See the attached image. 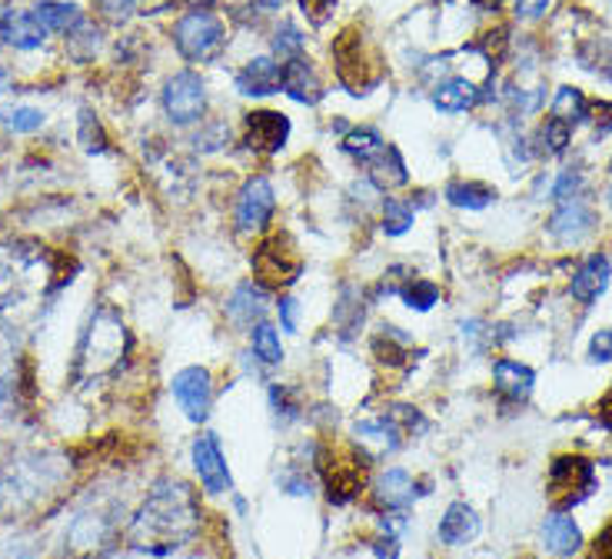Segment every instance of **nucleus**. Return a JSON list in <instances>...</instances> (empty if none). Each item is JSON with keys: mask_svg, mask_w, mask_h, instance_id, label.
<instances>
[{"mask_svg": "<svg viewBox=\"0 0 612 559\" xmlns=\"http://www.w3.org/2000/svg\"><path fill=\"white\" fill-rule=\"evenodd\" d=\"M203 513L197 493L184 480H160L127 526V543L137 552L166 556L200 533Z\"/></svg>", "mask_w": 612, "mask_h": 559, "instance_id": "1", "label": "nucleus"}, {"mask_svg": "<svg viewBox=\"0 0 612 559\" xmlns=\"http://www.w3.org/2000/svg\"><path fill=\"white\" fill-rule=\"evenodd\" d=\"M127 353H130L127 323L110 303H100L90 313V320L80 333L77 353H74L77 383H97V380L114 376L127 363Z\"/></svg>", "mask_w": 612, "mask_h": 559, "instance_id": "2", "label": "nucleus"}, {"mask_svg": "<svg viewBox=\"0 0 612 559\" xmlns=\"http://www.w3.org/2000/svg\"><path fill=\"white\" fill-rule=\"evenodd\" d=\"M67 476L64 457L53 454H14L0 463V517H21L53 496Z\"/></svg>", "mask_w": 612, "mask_h": 559, "instance_id": "3", "label": "nucleus"}, {"mask_svg": "<svg viewBox=\"0 0 612 559\" xmlns=\"http://www.w3.org/2000/svg\"><path fill=\"white\" fill-rule=\"evenodd\" d=\"M47 280H50V263L37 244L27 240L0 244V313H11L43 297Z\"/></svg>", "mask_w": 612, "mask_h": 559, "instance_id": "4", "label": "nucleus"}, {"mask_svg": "<svg viewBox=\"0 0 612 559\" xmlns=\"http://www.w3.org/2000/svg\"><path fill=\"white\" fill-rule=\"evenodd\" d=\"M117 539L114 510H84L64 533V559H107Z\"/></svg>", "mask_w": 612, "mask_h": 559, "instance_id": "5", "label": "nucleus"}, {"mask_svg": "<svg viewBox=\"0 0 612 559\" xmlns=\"http://www.w3.org/2000/svg\"><path fill=\"white\" fill-rule=\"evenodd\" d=\"M596 489V467L586 457H555L549 467V496L555 513H570L576 502L589 499Z\"/></svg>", "mask_w": 612, "mask_h": 559, "instance_id": "6", "label": "nucleus"}, {"mask_svg": "<svg viewBox=\"0 0 612 559\" xmlns=\"http://www.w3.org/2000/svg\"><path fill=\"white\" fill-rule=\"evenodd\" d=\"M174 44L180 50V58L190 64H207L224 50V24L207 11H193L177 21L174 27Z\"/></svg>", "mask_w": 612, "mask_h": 559, "instance_id": "7", "label": "nucleus"}, {"mask_svg": "<svg viewBox=\"0 0 612 559\" xmlns=\"http://www.w3.org/2000/svg\"><path fill=\"white\" fill-rule=\"evenodd\" d=\"M253 273L260 276V284L270 290H280V287H293L300 273H303V260L293 247L290 237H270L260 244L257 257H253Z\"/></svg>", "mask_w": 612, "mask_h": 559, "instance_id": "8", "label": "nucleus"}, {"mask_svg": "<svg viewBox=\"0 0 612 559\" xmlns=\"http://www.w3.org/2000/svg\"><path fill=\"white\" fill-rule=\"evenodd\" d=\"M207 110V87L200 74L180 71L163 84V114L180 127H190L203 117Z\"/></svg>", "mask_w": 612, "mask_h": 559, "instance_id": "9", "label": "nucleus"}, {"mask_svg": "<svg viewBox=\"0 0 612 559\" xmlns=\"http://www.w3.org/2000/svg\"><path fill=\"white\" fill-rule=\"evenodd\" d=\"M174 397L187 420L203 423L213 403V386H210V370L207 367H187L174 376Z\"/></svg>", "mask_w": 612, "mask_h": 559, "instance_id": "10", "label": "nucleus"}, {"mask_svg": "<svg viewBox=\"0 0 612 559\" xmlns=\"http://www.w3.org/2000/svg\"><path fill=\"white\" fill-rule=\"evenodd\" d=\"M276 210V194L266 177H250L237 194V227L240 231H263Z\"/></svg>", "mask_w": 612, "mask_h": 559, "instance_id": "11", "label": "nucleus"}, {"mask_svg": "<svg viewBox=\"0 0 612 559\" xmlns=\"http://www.w3.org/2000/svg\"><path fill=\"white\" fill-rule=\"evenodd\" d=\"M287 137H290V117L280 114V110H253V114L247 117L243 144L253 153H276V150H284Z\"/></svg>", "mask_w": 612, "mask_h": 559, "instance_id": "12", "label": "nucleus"}, {"mask_svg": "<svg viewBox=\"0 0 612 559\" xmlns=\"http://www.w3.org/2000/svg\"><path fill=\"white\" fill-rule=\"evenodd\" d=\"M193 470L200 476V483L207 486V493H227L230 489V470L227 460L220 454L216 436L203 433L193 439Z\"/></svg>", "mask_w": 612, "mask_h": 559, "instance_id": "13", "label": "nucleus"}, {"mask_svg": "<svg viewBox=\"0 0 612 559\" xmlns=\"http://www.w3.org/2000/svg\"><path fill=\"white\" fill-rule=\"evenodd\" d=\"M592 227H596V213H592V207L583 197H573V200L560 203V210H555L552 220H549V234L560 237L563 244L583 240Z\"/></svg>", "mask_w": 612, "mask_h": 559, "instance_id": "14", "label": "nucleus"}, {"mask_svg": "<svg viewBox=\"0 0 612 559\" xmlns=\"http://www.w3.org/2000/svg\"><path fill=\"white\" fill-rule=\"evenodd\" d=\"M50 30L37 21L34 11H4L0 14V40L17 50H37Z\"/></svg>", "mask_w": 612, "mask_h": 559, "instance_id": "15", "label": "nucleus"}, {"mask_svg": "<svg viewBox=\"0 0 612 559\" xmlns=\"http://www.w3.org/2000/svg\"><path fill=\"white\" fill-rule=\"evenodd\" d=\"M609 276H612L609 260H605L602 253H592V257L573 273V280H570V297H573L576 303H583V307L596 303V300L605 294V287H609Z\"/></svg>", "mask_w": 612, "mask_h": 559, "instance_id": "16", "label": "nucleus"}, {"mask_svg": "<svg viewBox=\"0 0 612 559\" xmlns=\"http://www.w3.org/2000/svg\"><path fill=\"white\" fill-rule=\"evenodd\" d=\"M280 84H284V67L273 58H253L237 74V90L243 97H273V94H280Z\"/></svg>", "mask_w": 612, "mask_h": 559, "instance_id": "17", "label": "nucleus"}, {"mask_svg": "<svg viewBox=\"0 0 612 559\" xmlns=\"http://www.w3.org/2000/svg\"><path fill=\"white\" fill-rule=\"evenodd\" d=\"M492 380H496L499 394H503L507 400H513V403L529 400L533 386H536V373L526 363H520V360H496L492 363Z\"/></svg>", "mask_w": 612, "mask_h": 559, "instance_id": "18", "label": "nucleus"}, {"mask_svg": "<svg viewBox=\"0 0 612 559\" xmlns=\"http://www.w3.org/2000/svg\"><path fill=\"white\" fill-rule=\"evenodd\" d=\"M280 90H284L287 97H293L297 103H307V107L320 103V97H323L320 77L313 74V67H310L303 58L284 64V84H280Z\"/></svg>", "mask_w": 612, "mask_h": 559, "instance_id": "19", "label": "nucleus"}, {"mask_svg": "<svg viewBox=\"0 0 612 559\" xmlns=\"http://www.w3.org/2000/svg\"><path fill=\"white\" fill-rule=\"evenodd\" d=\"M483 97H479V87L466 77H450L436 84L433 90V107L442 110V114H463V110L476 107Z\"/></svg>", "mask_w": 612, "mask_h": 559, "instance_id": "20", "label": "nucleus"}, {"mask_svg": "<svg viewBox=\"0 0 612 559\" xmlns=\"http://www.w3.org/2000/svg\"><path fill=\"white\" fill-rule=\"evenodd\" d=\"M476 533H479V517L473 507H466V502H453L436 530V536L447 546H463V543L476 539Z\"/></svg>", "mask_w": 612, "mask_h": 559, "instance_id": "21", "label": "nucleus"}, {"mask_svg": "<svg viewBox=\"0 0 612 559\" xmlns=\"http://www.w3.org/2000/svg\"><path fill=\"white\" fill-rule=\"evenodd\" d=\"M542 539L555 556H573L583 546V533H579L576 520L570 513H555V510L542 523Z\"/></svg>", "mask_w": 612, "mask_h": 559, "instance_id": "22", "label": "nucleus"}, {"mask_svg": "<svg viewBox=\"0 0 612 559\" xmlns=\"http://www.w3.org/2000/svg\"><path fill=\"white\" fill-rule=\"evenodd\" d=\"M373 493L386 510H403L407 502H413V496H416V483L407 470H386V473L376 476Z\"/></svg>", "mask_w": 612, "mask_h": 559, "instance_id": "23", "label": "nucleus"}, {"mask_svg": "<svg viewBox=\"0 0 612 559\" xmlns=\"http://www.w3.org/2000/svg\"><path fill=\"white\" fill-rule=\"evenodd\" d=\"M227 313H230L234 323L250 326V330H253V323H263V313H266V294H263V287L240 284L234 290L230 303H227Z\"/></svg>", "mask_w": 612, "mask_h": 559, "instance_id": "24", "label": "nucleus"}, {"mask_svg": "<svg viewBox=\"0 0 612 559\" xmlns=\"http://www.w3.org/2000/svg\"><path fill=\"white\" fill-rule=\"evenodd\" d=\"M366 171H370V181L379 187V190H394V187H403L410 177H407V163L400 157L397 147H383L379 157L373 163H366Z\"/></svg>", "mask_w": 612, "mask_h": 559, "instance_id": "25", "label": "nucleus"}, {"mask_svg": "<svg viewBox=\"0 0 612 559\" xmlns=\"http://www.w3.org/2000/svg\"><path fill=\"white\" fill-rule=\"evenodd\" d=\"M34 14L50 34H67L84 17L77 4H61V0H40V4L34 8Z\"/></svg>", "mask_w": 612, "mask_h": 559, "instance_id": "26", "label": "nucleus"}, {"mask_svg": "<svg viewBox=\"0 0 612 559\" xmlns=\"http://www.w3.org/2000/svg\"><path fill=\"white\" fill-rule=\"evenodd\" d=\"M357 436H363V443H376V446H383V450H397L403 430H400V423H397L394 413H389V417L383 413V417H376V420H363V423H357Z\"/></svg>", "mask_w": 612, "mask_h": 559, "instance_id": "27", "label": "nucleus"}, {"mask_svg": "<svg viewBox=\"0 0 612 559\" xmlns=\"http://www.w3.org/2000/svg\"><path fill=\"white\" fill-rule=\"evenodd\" d=\"M447 200L460 210H483L496 200V190L486 184H476V181H453L447 187Z\"/></svg>", "mask_w": 612, "mask_h": 559, "instance_id": "28", "label": "nucleus"}, {"mask_svg": "<svg viewBox=\"0 0 612 559\" xmlns=\"http://www.w3.org/2000/svg\"><path fill=\"white\" fill-rule=\"evenodd\" d=\"M552 117L566 121L570 127L583 124V121H589V103L576 87H560V94H555V100H552Z\"/></svg>", "mask_w": 612, "mask_h": 559, "instance_id": "29", "label": "nucleus"}, {"mask_svg": "<svg viewBox=\"0 0 612 559\" xmlns=\"http://www.w3.org/2000/svg\"><path fill=\"white\" fill-rule=\"evenodd\" d=\"M383 147H386V144H383V137H379L373 127H357V131H350L347 140H344V150H347L353 160H360L363 166L373 163Z\"/></svg>", "mask_w": 612, "mask_h": 559, "instance_id": "30", "label": "nucleus"}, {"mask_svg": "<svg viewBox=\"0 0 612 559\" xmlns=\"http://www.w3.org/2000/svg\"><path fill=\"white\" fill-rule=\"evenodd\" d=\"M97 47H100V30H97L87 17H80V21L67 30V50H71V58H74V61H90L93 53H97Z\"/></svg>", "mask_w": 612, "mask_h": 559, "instance_id": "31", "label": "nucleus"}, {"mask_svg": "<svg viewBox=\"0 0 612 559\" xmlns=\"http://www.w3.org/2000/svg\"><path fill=\"white\" fill-rule=\"evenodd\" d=\"M250 347L253 353L266 363V367H276L284 360V347H280V333H276L270 323H257L250 330Z\"/></svg>", "mask_w": 612, "mask_h": 559, "instance_id": "32", "label": "nucleus"}, {"mask_svg": "<svg viewBox=\"0 0 612 559\" xmlns=\"http://www.w3.org/2000/svg\"><path fill=\"white\" fill-rule=\"evenodd\" d=\"M413 207L407 200H383V234L386 237H403L413 227Z\"/></svg>", "mask_w": 612, "mask_h": 559, "instance_id": "33", "label": "nucleus"}, {"mask_svg": "<svg viewBox=\"0 0 612 559\" xmlns=\"http://www.w3.org/2000/svg\"><path fill=\"white\" fill-rule=\"evenodd\" d=\"M400 297L410 310L416 313H426L429 307H436L439 300V287L433 284V280H407V284L400 287Z\"/></svg>", "mask_w": 612, "mask_h": 559, "instance_id": "34", "label": "nucleus"}, {"mask_svg": "<svg viewBox=\"0 0 612 559\" xmlns=\"http://www.w3.org/2000/svg\"><path fill=\"white\" fill-rule=\"evenodd\" d=\"M303 44H307L303 34L290 21H284L280 27H276V34H273V50H276V58H284V61L303 58Z\"/></svg>", "mask_w": 612, "mask_h": 559, "instance_id": "35", "label": "nucleus"}, {"mask_svg": "<svg viewBox=\"0 0 612 559\" xmlns=\"http://www.w3.org/2000/svg\"><path fill=\"white\" fill-rule=\"evenodd\" d=\"M0 121H4V127H11L14 134H34L43 127V114L34 107H8V110H0Z\"/></svg>", "mask_w": 612, "mask_h": 559, "instance_id": "36", "label": "nucleus"}, {"mask_svg": "<svg viewBox=\"0 0 612 559\" xmlns=\"http://www.w3.org/2000/svg\"><path fill=\"white\" fill-rule=\"evenodd\" d=\"M570 137H573V127L566 121H560V117H549L542 124V131H539L542 147H549V153H555V157H560L570 147Z\"/></svg>", "mask_w": 612, "mask_h": 559, "instance_id": "37", "label": "nucleus"}, {"mask_svg": "<svg viewBox=\"0 0 612 559\" xmlns=\"http://www.w3.org/2000/svg\"><path fill=\"white\" fill-rule=\"evenodd\" d=\"M97 11H100L107 21L121 24V21H127V17L137 11V0H97Z\"/></svg>", "mask_w": 612, "mask_h": 559, "instance_id": "38", "label": "nucleus"}, {"mask_svg": "<svg viewBox=\"0 0 612 559\" xmlns=\"http://www.w3.org/2000/svg\"><path fill=\"white\" fill-rule=\"evenodd\" d=\"M579 184H583L579 171H563V174H560V181H555V187H552V200H555V203H566V200H573V197H576V190H579Z\"/></svg>", "mask_w": 612, "mask_h": 559, "instance_id": "39", "label": "nucleus"}, {"mask_svg": "<svg viewBox=\"0 0 612 559\" xmlns=\"http://www.w3.org/2000/svg\"><path fill=\"white\" fill-rule=\"evenodd\" d=\"M589 360H596V363L612 360V330H599L596 333L592 344H589Z\"/></svg>", "mask_w": 612, "mask_h": 559, "instance_id": "40", "label": "nucleus"}, {"mask_svg": "<svg viewBox=\"0 0 612 559\" xmlns=\"http://www.w3.org/2000/svg\"><path fill=\"white\" fill-rule=\"evenodd\" d=\"M549 8V0H516V17L523 21H539Z\"/></svg>", "mask_w": 612, "mask_h": 559, "instance_id": "41", "label": "nucleus"}, {"mask_svg": "<svg viewBox=\"0 0 612 559\" xmlns=\"http://www.w3.org/2000/svg\"><path fill=\"white\" fill-rule=\"evenodd\" d=\"M337 4V0H300V8H303V14H310L316 24L329 14V8Z\"/></svg>", "mask_w": 612, "mask_h": 559, "instance_id": "42", "label": "nucleus"}, {"mask_svg": "<svg viewBox=\"0 0 612 559\" xmlns=\"http://www.w3.org/2000/svg\"><path fill=\"white\" fill-rule=\"evenodd\" d=\"M592 559H612V523L596 536V549H592Z\"/></svg>", "mask_w": 612, "mask_h": 559, "instance_id": "43", "label": "nucleus"}, {"mask_svg": "<svg viewBox=\"0 0 612 559\" xmlns=\"http://www.w3.org/2000/svg\"><path fill=\"white\" fill-rule=\"evenodd\" d=\"M280 320H284V330H287V333L297 330V303H293L290 297L280 300Z\"/></svg>", "mask_w": 612, "mask_h": 559, "instance_id": "44", "label": "nucleus"}, {"mask_svg": "<svg viewBox=\"0 0 612 559\" xmlns=\"http://www.w3.org/2000/svg\"><path fill=\"white\" fill-rule=\"evenodd\" d=\"M376 556H379V559H397V539H394V536L379 539V543H376Z\"/></svg>", "mask_w": 612, "mask_h": 559, "instance_id": "45", "label": "nucleus"}, {"mask_svg": "<svg viewBox=\"0 0 612 559\" xmlns=\"http://www.w3.org/2000/svg\"><path fill=\"white\" fill-rule=\"evenodd\" d=\"M14 87V77H11V71L8 67H0V94H8Z\"/></svg>", "mask_w": 612, "mask_h": 559, "instance_id": "46", "label": "nucleus"}, {"mask_svg": "<svg viewBox=\"0 0 612 559\" xmlns=\"http://www.w3.org/2000/svg\"><path fill=\"white\" fill-rule=\"evenodd\" d=\"M216 4V0H187V8H193V11H210Z\"/></svg>", "mask_w": 612, "mask_h": 559, "instance_id": "47", "label": "nucleus"}, {"mask_svg": "<svg viewBox=\"0 0 612 559\" xmlns=\"http://www.w3.org/2000/svg\"><path fill=\"white\" fill-rule=\"evenodd\" d=\"M284 0H263V8H280Z\"/></svg>", "mask_w": 612, "mask_h": 559, "instance_id": "48", "label": "nucleus"}, {"mask_svg": "<svg viewBox=\"0 0 612 559\" xmlns=\"http://www.w3.org/2000/svg\"><path fill=\"white\" fill-rule=\"evenodd\" d=\"M605 413H612V394L605 397Z\"/></svg>", "mask_w": 612, "mask_h": 559, "instance_id": "49", "label": "nucleus"}, {"mask_svg": "<svg viewBox=\"0 0 612 559\" xmlns=\"http://www.w3.org/2000/svg\"><path fill=\"white\" fill-rule=\"evenodd\" d=\"M609 200H612V190H609Z\"/></svg>", "mask_w": 612, "mask_h": 559, "instance_id": "50", "label": "nucleus"}]
</instances>
